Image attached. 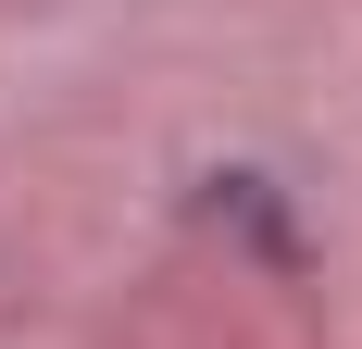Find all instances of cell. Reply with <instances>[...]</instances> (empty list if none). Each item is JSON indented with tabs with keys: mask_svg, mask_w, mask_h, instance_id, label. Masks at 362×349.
<instances>
[{
	"mask_svg": "<svg viewBox=\"0 0 362 349\" xmlns=\"http://www.w3.org/2000/svg\"><path fill=\"white\" fill-rule=\"evenodd\" d=\"M187 212H200L213 237H238L262 275H313V237H300V187H288L275 162H200V174H187Z\"/></svg>",
	"mask_w": 362,
	"mask_h": 349,
	"instance_id": "1",
	"label": "cell"
}]
</instances>
